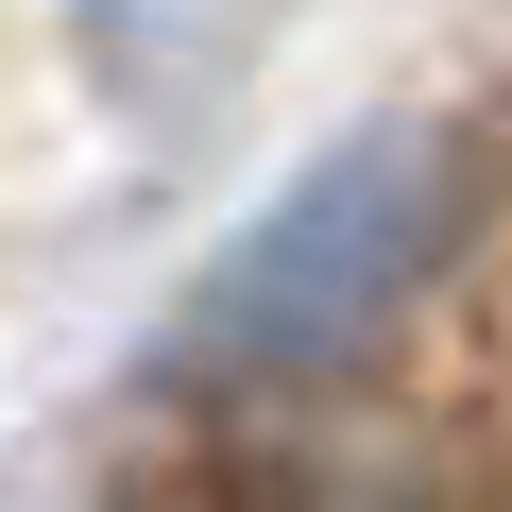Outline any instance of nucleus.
I'll return each instance as SVG.
<instances>
[{
    "label": "nucleus",
    "mask_w": 512,
    "mask_h": 512,
    "mask_svg": "<svg viewBox=\"0 0 512 512\" xmlns=\"http://www.w3.org/2000/svg\"><path fill=\"white\" fill-rule=\"evenodd\" d=\"M461 205H478V188H461V137H444V120H376V137L308 154V171L188 274L171 359L222 376V393H325V376H359V359L444 291Z\"/></svg>",
    "instance_id": "obj_1"
}]
</instances>
